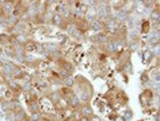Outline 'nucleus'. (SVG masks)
<instances>
[{
	"label": "nucleus",
	"instance_id": "13",
	"mask_svg": "<svg viewBox=\"0 0 160 121\" xmlns=\"http://www.w3.org/2000/svg\"><path fill=\"white\" fill-rule=\"evenodd\" d=\"M0 47L2 48L12 47V40L9 34H0Z\"/></svg>",
	"mask_w": 160,
	"mask_h": 121
},
{
	"label": "nucleus",
	"instance_id": "33",
	"mask_svg": "<svg viewBox=\"0 0 160 121\" xmlns=\"http://www.w3.org/2000/svg\"><path fill=\"white\" fill-rule=\"evenodd\" d=\"M23 121H30V116H28V118H26V120H23Z\"/></svg>",
	"mask_w": 160,
	"mask_h": 121
},
{
	"label": "nucleus",
	"instance_id": "4",
	"mask_svg": "<svg viewBox=\"0 0 160 121\" xmlns=\"http://www.w3.org/2000/svg\"><path fill=\"white\" fill-rule=\"evenodd\" d=\"M90 39V41L91 43H94V44H98V45H104V44H106L110 40V36L106 34L105 31H101V32H98V34H95L94 36H91V37H88Z\"/></svg>",
	"mask_w": 160,
	"mask_h": 121
},
{
	"label": "nucleus",
	"instance_id": "17",
	"mask_svg": "<svg viewBox=\"0 0 160 121\" xmlns=\"http://www.w3.org/2000/svg\"><path fill=\"white\" fill-rule=\"evenodd\" d=\"M58 91L60 93V96L63 98H69L72 94H73V89L72 88H67V86H60L58 89Z\"/></svg>",
	"mask_w": 160,
	"mask_h": 121
},
{
	"label": "nucleus",
	"instance_id": "7",
	"mask_svg": "<svg viewBox=\"0 0 160 121\" xmlns=\"http://www.w3.org/2000/svg\"><path fill=\"white\" fill-rule=\"evenodd\" d=\"M0 5H2L3 8V13H4V16L8 17L10 16L13 10H14V7H16V2H0Z\"/></svg>",
	"mask_w": 160,
	"mask_h": 121
},
{
	"label": "nucleus",
	"instance_id": "10",
	"mask_svg": "<svg viewBox=\"0 0 160 121\" xmlns=\"http://www.w3.org/2000/svg\"><path fill=\"white\" fill-rule=\"evenodd\" d=\"M27 108L30 111V113H35V112H41V106H40V101L38 99H32L27 103Z\"/></svg>",
	"mask_w": 160,
	"mask_h": 121
},
{
	"label": "nucleus",
	"instance_id": "5",
	"mask_svg": "<svg viewBox=\"0 0 160 121\" xmlns=\"http://www.w3.org/2000/svg\"><path fill=\"white\" fill-rule=\"evenodd\" d=\"M7 88L9 90H12L14 93V97L18 96L19 93H22V86H21V83L16 79H7V83H5Z\"/></svg>",
	"mask_w": 160,
	"mask_h": 121
},
{
	"label": "nucleus",
	"instance_id": "3",
	"mask_svg": "<svg viewBox=\"0 0 160 121\" xmlns=\"http://www.w3.org/2000/svg\"><path fill=\"white\" fill-rule=\"evenodd\" d=\"M28 30H30L28 22L19 21L14 26H12V27L8 30V32H9V35H21V34H27Z\"/></svg>",
	"mask_w": 160,
	"mask_h": 121
},
{
	"label": "nucleus",
	"instance_id": "34",
	"mask_svg": "<svg viewBox=\"0 0 160 121\" xmlns=\"http://www.w3.org/2000/svg\"><path fill=\"white\" fill-rule=\"evenodd\" d=\"M140 121H143V120H140Z\"/></svg>",
	"mask_w": 160,
	"mask_h": 121
},
{
	"label": "nucleus",
	"instance_id": "12",
	"mask_svg": "<svg viewBox=\"0 0 160 121\" xmlns=\"http://www.w3.org/2000/svg\"><path fill=\"white\" fill-rule=\"evenodd\" d=\"M60 98H62V96H60V93H59L58 90H51V91H49V94H48V99H49L52 104H54V106H57V104L59 103Z\"/></svg>",
	"mask_w": 160,
	"mask_h": 121
},
{
	"label": "nucleus",
	"instance_id": "6",
	"mask_svg": "<svg viewBox=\"0 0 160 121\" xmlns=\"http://www.w3.org/2000/svg\"><path fill=\"white\" fill-rule=\"evenodd\" d=\"M79 116H85V117H92L95 113H94V110H92V107L90 106V103H82L81 107L77 110Z\"/></svg>",
	"mask_w": 160,
	"mask_h": 121
},
{
	"label": "nucleus",
	"instance_id": "23",
	"mask_svg": "<svg viewBox=\"0 0 160 121\" xmlns=\"http://www.w3.org/2000/svg\"><path fill=\"white\" fill-rule=\"evenodd\" d=\"M41 118H42V113L41 112L30 113V121H40Z\"/></svg>",
	"mask_w": 160,
	"mask_h": 121
},
{
	"label": "nucleus",
	"instance_id": "26",
	"mask_svg": "<svg viewBox=\"0 0 160 121\" xmlns=\"http://www.w3.org/2000/svg\"><path fill=\"white\" fill-rule=\"evenodd\" d=\"M5 121H16V115H14V112H12V111L7 112V113H5Z\"/></svg>",
	"mask_w": 160,
	"mask_h": 121
},
{
	"label": "nucleus",
	"instance_id": "11",
	"mask_svg": "<svg viewBox=\"0 0 160 121\" xmlns=\"http://www.w3.org/2000/svg\"><path fill=\"white\" fill-rule=\"evenodd\" d=\"M36 47H37V43L35 41V40H31V39L23 44V49L26 52V54H31V53L36 52Z\"/></svg>",
	"mask_w": 160,
	"mask_h": 121
},
{
	"label": "nucleus",
	"instance_id": "27",
	"mask_svg": "<svg viewBox=\"0 0 160 121\" xmlns=\"http://www.w3.org/2000/svg\"><path fill=\"white\" fill-rule=\"evenodd\" d=\"M77 120H78V121H91L90 117H85V116H79Z\"/></svg>",
	"mask_w": 160,
	"mask_h": 121
},
{
	"label": "nucleus",
	"instance_id": "18",
	"mask_svg": "<svg viewBox=\"0 0 160 121\" xmlns=\"http://www.w3.org/2000/svg\"><path fill=\"white\" fill-rule=\"evenodd\" d=\"M127 47H128V52L129 53H133L140 49V40H131V41L127 43Z\"/></svg>",
	"mask_w": 160,
	"mask_h": 121
},
{
	"label": "nucleus",
	"instance_id": "1",
	"mask_svg": "<svg viewBox=\"0 0 160 121\" xmlns=\"http://www.w3.org/2000/svg\"><path fill=\"white\" fill-rule=\"evenodd\" d=\"M73 93L81 99L82 103H90L92 97H94V86L85 76L77 75L74 76Z\"/></svg>",
	"mask_w": 160,
	"mask_h": 121
},
{
	"label": "nucleus",
	"instance_id": "24",
	"mask_svg": "<svg viewBox=\"0 0 160 121\" xmlns=\"http://www.w3.org/2000/svg\"><path fill=\"white\" fill-rule=\"evenodd\" d=\"M72 37L73 39H76V40H85V34L83 32H81V31H79L78 29L74 31V34L72 35Z\"/></svg>",
	"mask_w": 160,
	"mask_h": 121
},
{
	"label": "nucleus",
	"instance_id": "25",
	"mask_svg": "<svg viewBox=\"0 0 160 121\" xmlns=\"http://www.w3.org/2000/svg\"><path fill=\"white\" fill-rule=\"evenodd\" d=\"M122 117H123L126 121L132 120V118H133V111H132L131 108H127V110H126V112H124V115H123Z\"/></svg>",
	"mask_w": 160,
	"mask_h": 121
},
{
	"label": "nucleus",
	"instance_id": "16",
	"mask_svg": "<svg viewBox=\"0 0 160 121\" xmlns=\"http://www.w3.org/2000/svg\"><path fill=\"white\" fill-rule=\"evenodd\" d=\"M52 16H54V12L50 10V9H48V10L44 13V14L41 16V18H42V25H49V23H51Z\"/></svg>",
	"mask_w": 160,
	"mask_h": 121
},
{
	"label": "nucleus",
	"instance_id": "30",
	"mask_svg": "<svg viewBox=\"0 0 160 121\" xmlns=\"http://www.w3.org/2000/svg\"><path fill=\"white\" fill-rule=\"evenodd\" d=\"M2 16H4V13H3V8H2V5H0V17Z\"/></svg>",
	"mask_w": 160,
	"mask_h": 121
},
{
	"label": "nucleus",
	"instance_id": "2",
	"mask_svg": "<svg viewBox=\"0 0 160 121\" xmlns=\"http://www.w3.org/2000/svg\"><path fill=\"white\" fill-rule=\"evenodd\" d=\"M138 99H140V104L143 107V108H148V107H150L152 104V101H154V93H152V90L145 89L140 94Z\"/></svg>",
	"mask_w": 160,
	"mask_h": 121
},
{
	"label": "nucleus",
	"instance_id": "19",
	"mask_svg": "<svg viewBox=\"0 0 160 121\" xmlns=\"http://www.w3.org/2000/svg\"><path fill=\"white\" fill-rule=\"evenodd\" d=\"M150 29H151L150 21L149 19H143L142 21V26H141V30H140V34H149Z\"/></svg>",
	"mask_w": 160,
	"mask_h": 121
},
{
	"label": "nucleus",
	"instance_id": "8",
	"mask_svg": "<svg viewBox=\"0 0 160 121\" xmlns=\"http://www.w3.org/2000/svg\"><path fill=\"white\" fill-rule=\"evenodd\" d=\"M88 30L94 31L95 34L101 32V31H104V30H105V23H104L102 21H100V19H96V21L91 22V23L88 25Z\"/></svg>",
	"mask_w": 160,
	"mask_h": 121
},
{
	"label": "nucleus",
	"instance_id": "28",
	"mask_svg": "<svg viewBox=\"0 0 160 121\" xmlns=\"http://www.w3.org/2000/svg\"><path fill=\"white\" fill-rule=\"evenodd\" d=\"M91 121H102V120H101V118H100L99 116L94 115V116H92V117H91Z\"/></svg>",
	"mask_w": 160,
	"mask_h": 121
},
{
	"label": "nucleus",
	"instance_id": "14",
	"mask_svg": "<svg viewBox=\"0 0 160 121\" xmlns=\"http://www.w3.org/2000/svg\"><path fill=\"white\" fill-rule=\"evenodd\" d=\"M149 76H150L151 81H154V83H160V70H159V67H154V69L150 71Z\"/></svg>",
	"mask_w": 160,
	"mask_h": 121
},
{
	"label": "nucleus",
	"instance_id": "15",
	"mask_svg": "<svg viewBox=\"0 0 160 121\" xmlns=\"http://www.w3.org/2000/svg\"><path fill=\"white\" fill-rule=\"evenodd\" d=\"M73 85H74V76L73 75L62 79V86H67V88H72L73 89Z\"/></svg>",
	"mask_w": 160,
	"mask_h": 121
},
{
	"label": "nucleus",
	"instance_id": "22",
	"mask_svg": "<svg viewBox=\"0 0 160 121\" xmlns=\"http://www.w3.org/2000/svg\"><path fill=\"white\" fill-rule=\"evenodd\" d=\"M0 26H2V27H4V29H8V30L12 27L10 23H9V21H8V18H7L5 16L0 17Z\"/></svg>",
	"mask_w": 160,
	"mask_h": 121
},
{
	"label": "nucleus",
	"instance_id": "32",
	"mask_svg": "<svg viewBox=\"0 0 160 121\" xmlns=\"http://www.w3.org/2000/svg\"><path fill=\"white\" fill-rule=\"evenodd\" d=\"M49 121H58V120H57V118H50Z\"/></svg>",
	"mask_w": 160,
	"mask_h": 121
},
{
	"label": "nucleus",
	"instance_id": "29",
	"mask_svg": "<svg viewBox=\"0 0 160 121\" xmlns=\"http://www.w3.org/2000/svg\"><path fill=\"white\" fill-rule=\"evenodd\" d=\"M115 121H126V120H124V118L121 116V117H117V118H115Z\"/></svg>",
	"mask_w": 160,
	"mask_h": 121
},
{
	"label": "nucleus",
	"instance_id": "21",
	"mask_svg": "<svg viewBox=\"0 0 160 121\" xmlns=\"http://www.w3.org/2000/svg\"><path fill=\"white\" fill-rule=\"evenodd\" d=\"M140 80H141V84H142V85H148V84L150 83L149 72H142L141 76H140Z\"/></svg>",
	"mask_w": 160,
	"mask_h": 121
},
{
	"label": "nucleus",
	"instance_id": "9",
	"mask_svg": "<svg viewBox=\"0 0 160 121\" xmlns=\"http://www.w3.org/2000/svg\"><path fill=\"white\" fill-rule=\"evenodd\" d=\"M81 104H82L81 99H79L74 93L68 98V106H69V108H72V110H74V111H77L79 107H81Z\"/></svg>",
	"mask_w": 160,
	"mask_h": 121
},
{
	"label": "nucleus",
	"instance_id": "31",
	"mask_svg": "<svg viewBox=\"0 0 160 121\" xmlns=\"http://www.w3.org/2000/svg\"><path fill=\"white\" fill-rule=\"evenodd\" d=\"M3 54V49H2V47H0V56Z\"/></svg>",
	"mask_w": 160,
	"mask_h": 121
},
{
	"label": "nucleus",
	"instance_id": "20",
	"mask_svg": "<svg viewBox=\"0 0 160 121\" xmlns=\"http://www.w3.org/2000/svg\"><path fill=\"white\" fill-rule=\"evenodd\" d=\"M14 115H16V121H23V120H26V118H28L27 112H26L23 108H21V110H18V111H16V112H14Z\"/></svg>",
	"mask_w": 160,
	"mask_h": 121
}]
</instances>
